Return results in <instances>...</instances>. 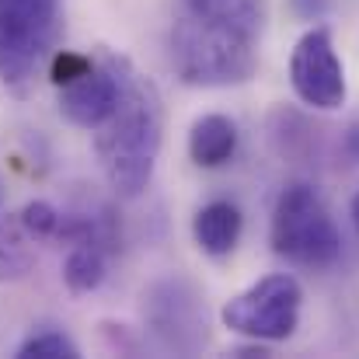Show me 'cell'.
Returning a JSON list of instances; mask_svg holds the SVG:
<instances>
[{
    "instance_id": "6da1fadb",
    "label": "cell",
    "mask_w": 359,
    "mask_h": 359,
    "mask_svg": "<svg viewBox=\"0 0 359 359\" xmlns=\"http://www.w3.org/2000/svg\"><path fill=\"white\" fill-rule=\"evenodd\" d=\"M164 143V109L157 88L129 67L119 105L95 133V154L109 189L122 199L143 196Z\"/></svg>"
},
{
    "instance_id": "7a4b0ae2",
    "label": "cell",
    "mask_w": 359,
    "mask_h": 359,
    "mask_svg": "<svg viewBox=\"0 0 359 359\" xmlns=\"http://www.w3.org/2000/svg\"><path fill=\"white\" fill-rule=\"evenodd\" d=\"M171 67L189 88H238L258 70V39L182 11L171 25Z\"/></svg>"
},
{
    "instance_id": "3957f363",
    "label": "cell",
    "mask_w": 359,
    "mask_h": 359,
    "mask_svg": "<svg viewBox=\"0 0 359 359\" xmlns=\"http://www.w3.org/2000/svg\"><path fill=\"white\" fill-rule=\"evenodd\" d=\"M272 251L297 269H328L342 255V234L314 185L293 182L279 192L269 227Z\"/></svg>"
},
{
    "instance_id": "277c9868",
    "label": "cell",
    "mask_w": 359,
    "mask_h": 359,
    "mask_svg": "<svg viewBox=\"0 0 359 359\" xmlns=\"http://www.w3.org/2000/svg\"><path fill=\"white\" fill-rule=\"evenodd\" d=\"M60 35V0H0V81L25 95Z\"/></svg>"
},
{
    "instance_id": "5b68a950",
    "label": "cell",
    "mask_w": 359,
    "mask_h": 359,
    "mask_svg": "<svg viewBox=\"0 0 359 359\" xmlns=\"http://www.w3.org/2000/svg\"><path fill=\"white\" fill-rule=\"evenodd\" d=\"M304 286L290 272H272L220 307L224 328L255 342H286L300 328Z\"/></svg>"
},
{
    "instance_id": "8992f818",
    "label": "cell",
    "mask_w": 359,
    "mask_h": 359,
    "mask_svg": "<svg viewBox=\"0 0 359 359\" xmlns=\"http://www.w3.org/2000/svg\"><path fill=\"white\" fill-rule=\"evenodd\" d=\"M143 325L168 353L178 356H196L210 339L203 293L178 272L161 276L143 290Z\"/></svg>"
},
{
    "instance_id": "52a82bcc",
    "label": "cell",
    "mask_w": 359,
    "mask_h": 359,
    "mask_svg": "<svg viewBox=\"0 0 359 359\" xmlns=\"http://www.w3.org/2000/svg\"><path fill=\"white\" fill-rule=\"evenodd\" d=\"M290 84L297 98L318 112H335L349 98L346 67L339 60L335 39L325 25H314L300 35L290 53Z\"/></svg>"
},
{
    "instance_id": "ba28073f",
    "label": "cell",
    "mask_w": 359,
    "mask_h": 359,
    "mask_svg": "<svg viewBox=\"0 0 359 359\" xmlns=\"http://www.w3.org/2000/svg\"><path fill=\"white\" fill-rule=\"evenodd\" d=\"M126 74H129V60L122 56H105L102 63H91V70H84L70 84H60V98H56L60 116L81 129H98L119 105L126 91Z\"/></svg>"
},
{
    "instance_id": "9c48e42d",
    "label": "cell",
    "mask_w": 359,
    "mask_h": 359,
    "mask_svg": "<svg viewBox=\"0 0 359 359\" xmlns=\"http://www.w3.org/2000/svg\"><path fill=\"white\" fill-rule=\"evenodd\" d=\"M241 234H244V217L231 199H213L199 206L192 217V241L210 258H227L241 244Z\"/></svg>"
},
{
    "instance_id": "30bf717a",
    "label": "cell",
    "mask_w": 359,
    "mask_h": 359,
    "mask_svg": "<svg viewBox=\"0 0 359 359\" xmlns=\"http://www.w3.org/2000/svg\"><path fill=\"white\" fill-rule=\"evenodd\" d=\"M238 126L234 119L220 116V112H210V116H199L189 129V157L196 168L203 171H217L224 164L234 161L238 154Z\"/></svg>"
},
{
    "instance_id": "8fae6325",
    "label": "cell",
    "mask_w": 359,
    "mask_h": 359,
    "mask_svg": "<svg viewBox=\"0 0 359 359\" xmlns=\"http://www.w3.org/2000/svg\"><path fill=\"white\" fill-rule=\"evenodd\" d=\"M109 255H112V248H105L98 241H74L63 258V286L74 297L95 293L109 276Z\"/></svg>"
},
{
    "instance_id": "7c38bea8",
    "label": "cell",
    "mask_w": 359,
    "mask_h": 359,
    "mask_svg": "<svg viewBox=\"0 0 359 359\" xmlns=\"http://www.w3.org/2000/svg\"><path fill=\"white\" fill-rule=\"evenodd\" d=\"M185 14L217 21V25H231L238 32H248L255 39H262L265 28V0H182Z\"/></svg>"
},
{
    "instance_id": "4fadbf2b",
    "label": "cell",
    "mask_w": 359,
    "mask_h": 359,
    "mask_svg": "<svg viewBox=\"0 0 359 359\" xmlns=\"http://www.w3.org/2000/svg\"><path fill=\"white\" fill-rule=\"evenodd\" d=\"M35 269V238L21 213H0V283H21Z\"/></svg>"
},
{
    "instance_id": "5bb4252c",
    "label": "cell",
    "mask_w": 359,
    "mask_h": 359,
    "mask_svg": "<svg viewBox=\"0 0 359 359\" xmlns=\"http://www.w3.org/2000/svg\"><path fill=\"white\" fill-rule=\"evenodd\" d=\"M18 359H77L81 356V346L60 332V328H39L32 332L21 346H18Z\"/></svg>"
},
{
    "instance_id": "9a60e30c",
    "label": "cell",
    "mask_w": 359,
    "mask_h": 359,
    "mask_svg": "<svg viewBox=\"0 0 359 359\" xmlns=\"http://www.w3.org/2000/svg\"><path fill=\"white\" fill-rule=\"evenodd\" d=\"M21 224L28 227V234L35 241H53L60 234V224H63V213L46 203V199H32L25 210H21Z\"/></svg>"
},
{
    "instance_id": "2e32d148",
    "label": "cell",
    "mask_w": 359,
    "mask_h": 359,
    "mask_svg": "<svg viewBox=\"0 0 359 359\" xmlns=\"http://www.w3.org/2000/svg\"><path fill=\"white\" fill-rule=\"evenodd\" d=\"M91 56H81V53H67V49H60L56 56H53V84L60 88V84H70L74 77H81L84 70H91Z\"/></svg>"
},
{
    "instance_id": "e0dca14e",
    "label": "cell",
    "mask_w": 359,
    "mask_h": 359,
    "mask_svg": "<svg viewBox=\"0 0 359 359\" xmlns=\"http://www.w3.org/2000/svg\"><path fill=\"white\" fill-rule=\"evenodd\" d=\"M328 7H332V0H290V11L300 18V21H321L325 14H328Z\"/></svg>"
},
{
    "instance_id": "ac0fdd59",
    "label": "cell",
    "mask_w": 359,
    "mask_h": 359,
    "mask_svg": "<svg viewBox=\"0 0 359 359\" xmlns=\"http://www.w3.org/2000/svg\"><path fill=\"white\" fill-rule=\"evenodd\" d=\"M349 217H353V227H356V234H359V192L353 196V206H349Z\"/></svg>"
},
{
    "instance_id": "d6986e66",
    "label": "cell",
    "mask_w": 359,
    "mask_h": 359,
    "mask_svg": "<svg viewBox=\"0 0 359 359\" xmlns=\"http://www.w3.org/2000/svg\"><path fill=\"white\" fill-rule=\"evenodd\" d=\"M0 206H4V182H0Z\"/></svg>"
}]
</instances>
